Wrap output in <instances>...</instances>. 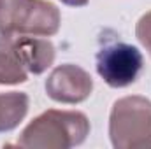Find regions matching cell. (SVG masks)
Listing matches in <instances>:
<instances>
[{"label": "cell", "mask_w": 151, "mask_h": 149, "mask_svg": "<svg viewBox=\"0 0 151 149\" xmlns=\"http://www.w3.org/2000/svg\"><path fill=\"white\" fill-rule=\"evenodd\" d=\"M93 79L84 69L65 63L56 67L46 81V91L55 102L79 104L91 95Z\"/></svg>", "instance_id": "5"}, {"label": "cell", "mask_w": 151, "mask_h": 149, "mask_svg": "<svg viewBox=\"0 0 151 149\" xmlns=\"http://www.w3.org/2000/svg\"><path fill=\"white\" fill-rule=\"evenodd\" d=\"M7 37L28 74H42L44 70H47V67L53 65L55 46L47 39L23 34H7Z\"/></svg>", "instance_id": "6"}, {"label": "cell", "mask_w": 151, "mask_h": 149, "mask_svg": "<svg viewBox=\"0 0 151 149\" xmlns=\"http://www.w3.org/2000/svg\"><path fill=\"white\" fill-rule=\"evenodd\" d=\"M28 112V97L19 91L0 95V132L16 128Z\"/></svg>", "instance_id": "8"}, {"label": "cell", "mask_w": 151, "mask_h": 149, "mask_svg": "<svg viewBox=\"0 0 151 149\" xmlns=\"http://www.w3.org/2000/svg\"><path fill=\"white\" fill-rule=\"evenodd\" d=\"M60 21L58 7L47 0H0V32L49 37Z\"/></svg>", "instance_id": "3"}, {"label": "cell", "mask_w": 151, "mask_h": 149, "mask_svg": "<svg viewBox=\"0 0 151 149\" xmlns=\"http://www.w3.org/2000/svg\"><path fill=\"white\" fill-rule=\"evenodd\" d=\"M62 2L67 5H72V7H83L88 4V0H62Z\"/></svg>", "instance_id": "10"}, {"label": "cell", "mask_w": 151, "mask_h": 149, "mask_svg": "<svg viewBox=\"0 0 151 149\" xmlns=\"http://www.w3.org/2000/svg\"><path fill=\"white\" fill-rule=\"evenodd\" d=\"M109 135L116 149L151 148V100L125 97L114 102Z\"/></svg>", "instance_id": "2"}, {"label": "cell", "mask_w": 151, "mask_h": 149, "mask_svg": "<svg viewBox=\"0 0 151 149\" xmlns=\"http://www.w3.org/2000/svg\"><path fill=\"white\" fill-rule=\"evenodd\" d=\"M90 133V121L77 111H46L37 116L18 139L19 148L67 149L79 146Z\"/></svg>", "instance_id": "1"}, {"label": "cell", "mask_w": 151, "mask_h": 149, "mask_svg": "<svg viewBox=\"0 0 151 149\" xmlns=\"http://www.w3.org/2000/svg\"><path fill=\"white\" fill-rule=\"evenodd\" d=\"M135 34H137V39L141 40V44L150 51V54H151V11L146 12V14L137 21Z\"/></svg>", "instance_id": "9"}, {"label": "cell", "mask_w": 151, "mask_h": 149, "mask_svg": "<svg viewBox=\"0 0 151 149\" xmlns=\"http://www.w3.org/2000/svg\"><path fill=\"white\" fill-rule=\"evenodd\" d=\"M28 79V72L14 53L7 34L0 32V84H19Z\"/></svg>", "instance_id": "7"}, {"label": "cell", "mask_w": 151, "mask_h": 149, "mask_svg": "<svg viewBox=\"0 0 151 149\" xmlns=\"http://www.w3.org/2000/svg\"><path fill=\"white\" fill-rule=\"evenodd\" d=\"M142 69V54L135 46L125 42L104 44L97 53V72L113 88H125L135 82Z\"/></svg>", "instance_id": "4"}]
</instances>
